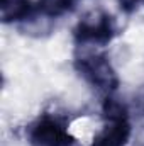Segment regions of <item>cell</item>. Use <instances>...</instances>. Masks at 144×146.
<instances>
[{"label": "cell", "instance_id": "1", "mask_svg": "<svg viewBox=\"0 0 144 146\" xmlns=\"http://www.w3.org/2000/svg\"><path fill=\"white\" fill-rule=\"evenodd\" d=\"M75 68L92 87L102 92H114L119 85V76L110 65L108 58L102 53H90L76 58Z\"/></svg>", "mask_w": 144, "mask_h": 146}, {"label": "cell", "instance_id": "2", "mask_svg": "<svg viewBox=\"0 0 144 146\" xmlns=\"http://www.w3.org/2000/svg\"><path fill=\"white\" fill-rule=\"evenodd\" d=\"M75 39L78 44H107L115 34L112 17L105 12H90L75 27Z\"/></svg>", "mask_w": 144, "mask_h": 146}, {"label": "cell", "instance_id": "3", "mask_svg": "<svg viewBox=\"0 0 144 146\" xmlns=\"http://www.w3.org/2000/svg\"><path fill=\"white\" fill-rule=\"evenodd\" d=\"M29 139L34 146H71L73 136L63 121L53 115H42L29 131Z\"/></svg>", "mask_w": 144, "mask_h": 146}, {"label": "cell", "instance_id": "4", "mask_svg": "<svg viewBox=\"0 0 144 146\" xmlns=\"http://www.w3.org/2000/svg\"><path fill=\"white\" fill-rule=\"evenodd\" d=\"M132 127L129 117L107 119V124L98 131L92 141V146H126L131 139Z\"/></svg>", "mask_w": 144, "mask_h": 146}, {"label": "cell", "instance_id": "5", "mask_svg": "<svg viewBox=\"0 0 144 146\" xmlns=\"http://www.w3.org/2000/svg\"><path fill=\"white\" fill-rule=\"evenodd\" d=\"M32 3L31 0H2L0 10H2V21L5 24L9 22H19L26 21L32 14Z\"/></svg>", "mask_w": 144, "mask_h": 146}, {"label": "cell", "instance_id": "6", "mask_svg": "<svg viewBox=\"0 0 144 146\" xmlns=\"http://www.w3.org/2000/svg\"><path fill=\"white\" fill-rule=\"evenodd\" d=\"M76 0H39V9L48 17H59L71 10Z\"/></svg>", "mask_w": 144, "mask_h": 146}, {"label": "cell", "instance_id": "7", "mask_svg": "<svg viewBox=\"0 0 144 146\" xmlns=\"http://www.w3.org/2000/svg\"><path fill=\"white\" fill-rule=\"evenodd\" d=\"M117 3H119V7H120L124 12H127V14H132V12H136L137 9L144 7V0H117Z\"/></svg>", "mask_w": 144, "mask_h": 146}, {"label": "cell", "instance_id": "8", "mask_svg": "<svg viewBox=\"0 0 144 146\" xmlns=\"http://www.w3.org/2000/svg\"><path fill=\"white\" fill-rule=\"evenodd\" d=\"M134 100H136V109L139 110L141 114H144V83L139 87V88H137Z\"/></svg>", "mask_w": 144, "mask_h": 146}]
</instances>
